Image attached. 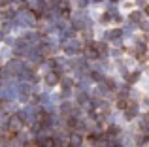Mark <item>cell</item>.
Here are the masks:
<instances>
[{
    "mask_svg": "<svg viewBox=\"0 0 149 147\" xmlns=\"http://www.w3.org/2000/svg\"><path fill=\"white\" fill-rule=\"evenodd\" d=\"M146 13H147V15H149V6H147V8H146Z\"/></svg>",
    "mask_w": 149,
    "mask_h": 147,
    "instance_id": "obj_1",
    "label": "cell"
}]
</instances>
